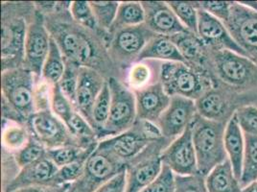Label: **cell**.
Returning a JSON list of instances; mask_svg holds the SVG:
<instances>
[{
	"mask_svg": "<svg viewBox=\"0 0 257 192\" xmlns=\"http://www.w3.org/2000/svg\"><path fill=\"white\" fill-rule=\"evenodd\" d=\"M35 3L38 10L42 12L45 26L64 60L81 67L94 69L107 80L116 78L124 82V74L108 55L109 41L73 20L70 1H35Z\"/></svg>",
	"mask_w": 257,
	"mask_h": 192,
	"instance_id": "obj_1",
	"label": "cell"
},
{
	"mask_svg": "<svg viewBox=\"0 0 257 192\" xmlns=\"http://www.w3.org/2000/svg\"><path fill=\"white\" fill-rule=\"evenodd\" d=\"M36 12L35 1L1 2V71L23 66L26 37Z\"/></svg>",
	"mask_w": 257,
	"mask_h": 192,
	"instance_id": "obj_2",
	"label": "cell"
},
{
	"mask_svg": "<svg viewBox=\"0 0 257 192\" xmlns=\"http://www.w3.org/2000/svg\"><path fill=\"white\" fill-rule=\"evenodd\" d=\"M36 76L22 67L1 71L2 120L26 124L35 113Z\"/></svg>",
	"mask_w": 257,
	"mask_h": 192,
	"instance_id": "obj_3",
	"label": "cell"
},
{
	"mask_svg": "<svg viewBox=\"0 0 257 192\" xmlns=\"http://www.w3.org/2000/svg\"><path fill=\"white\" fill-rule=\"evenodd\" d=\"M226 123L209 120L197 115L191 124L199 174L206 177L210 171L227 160L225 148Z\"/></svg>",
	"mask_w": 257,
	"mask_h": 192,
	"instance_id": "obj_4",
	"label": "cell"
},
{
	"mask_svg": "<svg viewBox=\"0 0 257 192\" xmlns=\"http://www.w3.org/2000/svg\"><path fill=\"white\" fill-rule=\"evenodd\" d=\"M160 81L169 96H182L194 101L213 85L208 72L181 62H162Z\"/></svg>",
	"mask_w": 257,
	"mask_h": 192,
	"instance_id": "obj_5",
	"label": "cell"
},
{
	"mask_svg": "<svg viewBox=\"0 0 257 192\" xmlns=\"http://www.w3.org/2000/svg\"><path fill=\"white\" fill-rule=\"evenodd\" d=\"M107 83L110 88L111 102L109 117L100 136V141L128 131L138 119L134 91L124 82L116 78L108 79Z\"/></svg>",
	"mask_w": 257,
	"mask_h": 192,
	"instance_id": "obj_6",
	"label": "cell"
},
{
	"mask_svg": "<svg viewBox=\"0 0 257 192\" xmlns=\"http://www.w3.org/2000/svg\"><path fill=\"white\" fill-rule=\"evenodd\" d=\"M126 170V163L109 150L97 146L86 161L82 176L71 183L67 192H95L105 182Z\"/></svg>",
	"mask_w": 257,
	"mask_h": 192,
	"instance_id": "obj_7",
	"label": "cell"
},
{
	"mask_svg": "<svg viewBox=\"0 0 257 192\" xmlns=\"http://www.w3.org/2000/svg\"><path fill=\"white\" fill-rule=\"evenodd\" d=\"M155 36L157 35L145 24L121 29L111 35L107 48L108 55L124 77L128 68L138 62L142 50Z\"/></svg>",
	"mask_w": 257,
	"mask_h": 192,
	"instance_id": "obj_8",
	"label": "cell"
},
{
	"mask_svg": "<svg viewBox=\"0 0 257 192\" xmlns=\"http://www.w3.org/2000/svg\"><path fill=\"white\" fill-rule=\"evenodd\" d=\"M170 143L164 138L155 140L126 162V192H141L157 179L163 166L161 153Z\"/></svg>",
	"mask_w": 257,
	"mask_h": 192,
	"instance_id": "obj_9",
	"label": "cell"
},
{
	"mask_svg": "<svg viewBox=\"0 0 257 192\" xmlns=\"http://www.w3.org/2000/svg\"><path fill=\"white\" fill-rule=\"evenodd\" d=\"M163 138L159 127L148 121L137 119L128 131L99 141V146L109 150L125 163L137 157L151 142Z\"/></svg>",
	"mask_w": 257,
	"mask_h": 192,
	"instance_id": "obj_10",
	"label": "cell"
},
{
	"mask_svg": "<svg viewBox=\"0 0 257 192\" xmlns=\"http://www.w3.org/2000/svg\"><path fill=\"white\" fill-rule=\"evenodd\" d=\"M195 102L198 115L224 123L230 120L239 108L250 104L245 96L237 94L218 83H213L212 87Z\"/></svg>",
	"mask_w": 257,
	"mask_h": 192,
	"instance_id": "obj_11",
	"label": "cell"
},
{
	"mask_svg": "<svg viewBox=\"0 0 257 192\" xmlns=\"http://www.w3.org/2000/svg\"><path fill=\"white\" fill-rule=\"evenodd\" d=\"M31 135L43 143L47 150L66 145L78 146L64 122L57 118L51 109L35 113L27 122Z\"/></svg>",
	"mask_w": 257,
	"mask_h": 192,
	"instance_id": "obj_12",
	"label": "cell"
},
{
	"mask_svg": "<svg viewBox=\"0 0 257 192\" xmlns=\"http://www.w3.org/2000/svg\"><path fill=\"white\" fill-rule=\"evenodd\" d=\"M225 25L246 57L257 64V13L233 1Z\"/></svg>",
	"mask_w": 257,
	"mask_h": 192,
	"instance_id": "obj_13",
	"label": "cell"
},
{
	"mask_svg": "<svg viewBox=\"0 0 257 192\" xmlns=\"http://www.w3.org/2000/svg\"><path fill=\"white\" fill-rule=\"evenodd\" d=\"M50 44L51 36L45 26L42 12L37 8L26 37L23 67L31 71L38 80L42 77L43 64L49 53Z\"/></svg>",
	"mask_w": 257,
	"mask_h": 192,
	"instance_id": "obj_14",
	"label": "cell"
},
{
	"mask_svg": "<svg viewBox=\"0 0 257 192\" xmlns=\"http://www.w3.org/2000/svg\"><path fill=\"white\" fill-rule=\"evenodd\" d=\"M197 115L194 100L182 96H172L170 104L159 119L157 126L161 136L173 142L191 126Z\"/></svg>",
	"mask_w": 257,
	"mask_h": 192,
	"instance_id": "obj_15",
	"label": "cell"
},
{
	"mask_svg": "<svg viewBox=\"0 0 257 192\" xmlns=\"http://www.w3.org/2000/svg\"><path fill=\"white\" fill-rule=\"evenodd\" d=\"M161 160L176 175L191 176L199 174L191 126L162 151Z\"/></svg>",
	"mask_w": 257,
	"mask_h": 192,
	"instance_id": "obj_16",
	"label": "cell"
},
{
	"mask_svg": "<svg viewBox=\"0 0 257 192\" xmlns=\"http://www.w3.org/2000/svg\"><path fill=\"white\" fill-rule=\"evenodd\" d=\"M198 36L211 49L228 50L246 57L245 52L231 37L225 23L201 9H199Z\"/></svg>",
	"mask_w": 257,
	"mask_h": 192,
	"instance_id": "obj_17",
	"label": "cell"
},
{
	"mask_svg": "<svg viewBox=\"0 0 257 192\" xmlns=\"http://www.w3.org/2000/svg\"><path fill=\"white\" fill-rule=\"evenodd\" d=\"M141 4L145 12L144 24L156 35L172 37L187 31L167 1H141Z\"/></svg>",
	"mask_w": 257,
	"mask_h": 192,
	"instance_id": "obj_18",
	"label": "cell"
},
{
	"mask_svg": "<svg viewBox=\"0 0 257 192\" xmlns=\"http://www.w3.org/2000/svg\"><path fill=\"white\" fill-rule=\"evenodd\" d=\"M133 91L136 96L138 119L157 125L171 101V96L166 93L161 81Z\"/></svg>",
	"mask_w": 257,
	"mask_h": 192,
	"instance_id": "obj_19",
	"label": "cell"
},
{
	"mask_svg": "<svg viewBox=\"0 0 257 192\" xmlns=\"http://www.w3.org/2000/svg\"><path fill=\"white\" fill-rule=\"evenodd\" d=\"M107 79L96 70L81 67L76 92L75 110L90 124L92 110Z\"/></svg>",
	"mask_w": 257,
	"mask_h": 192,
	"instance_id": "obj_20",
	"label": "cell"
},
{
	"mask_svg": "<svg viewBox=\"0 0 257 192\" xmlns=\"http://www.w3.org/2000/svg\"><path fill=\"white\" fill-rule=\"evenodd\" d=\"M58 167L47 157L23 167L19 175L4 188L2 192H12L23 187L35 185H51Z\"/></svg>",
	"mask_w": 257,
	"mask_h": 192,
	"instance_id": "obj_21",
	"label": "cell"
},
{
	"mask_svg": "<svg viewBox=\"0 0 257 192\" xmlns=\"http://www.w3.org/2000/svg\"><path fill=\"white\" fill-rule=\"evenodd\" d=\"M169 38L178 47L185 64L208 72V47L197 34L187 30Z\"/></svg>",
	"mask_w": 257,
	"mask_h": 192,
	"instance_id": "obj_22",
	"label": "cell"
},
{
	"mask_svg": "<svg viewBox=\"0 0 257 192\" xmlns=\"http://www.w3.org/2000/svg\"><path fill=\"white\" fill-rule=\"evenodd\" d=\"M225 148L227 159L230 161L236 177L240 181L245 153V135L240 128L235 114L226 123Z\"/></svg>",
	"mask_w": 257,
	"mask_h": 192,
	"instance_id": "obj_23",
	"label": "cell"
},
{
	"mask_svg": "<svg viewBox=\"0 0 257 192\" xmlns=\"http://www.w3.org/2000/svg\"><path fill=\"white\" fill-rule=\"evenodd\" d=\"M152 60L159 62H181L185 63L182 54L169 37L155 36L144 47L138 62ZM137 62V63H138Z\"/></svg>",
	"mask_w": 257,
	"mask_h": 192,
	"instance_id": "obj_24",
	"label": "cell"
},
{
	"mask_svg": "<svg viewBox=\"0 0 257 192\" xmlns=\"http://www.w3.org/2000/svg\"><path fill=\"white\" fill-rule=\"evenodd\" d=\"M205 185L208 192H242L240 181L228 159L210 171L205 177Z\"/></svg>",
	"mask_w": 257,
	"mask_h": 192,
	"instance_id": "obj_25",
	"label": "cell"
},
{
	"mask_svg": "<svg viewBox=\"0 0 257 192\" xmlns=\"http://www.w3.org/2000/svg\"><path fill=\"white\" fill-rule=\"evenodd\" d=\"M161 64L159 61L145 60L133 64L126 72L124 83L136 90L159 82Z\"/></svg>",
	"mask_w": 257,
	"mask_h": 192,
	"instance_id": "obj_26",
	"label": "cell"
},
{
	"mask_svg": "<svg viewBox=\"0 0 257 192\" xmlns=\"http://www.w3.org/2000/svg\"><path fill=\"white\" fill-rule=\"evenodd\" d=\"M145 12L141 1H121L119 4L116 19L113 22L109 35H113L121 29L144 24Z\"/></svg>",
	"mask_w": 257,
	"mask_h": 192,
	"instance_id": "obj_27",
	"label": "cell"
},
{
	"mask_svg": "<svg viewBox=\"0 0 257 192\" xmlns=\"http://www.w3.org/2000/svg\"><path fill=\"white\" fill-rule=\"evenodd\" d=\"M31 133L26 124L3 121L2 148L16 154L29 141Z\"/></svg>",
	"mask_w": 257,
	"mask_h": 192,
	"instance_id": "obj_28",
	"label": "cell"
},
{
	"mask_svg": "<svg viewBox=\"0 0 257 192\" xmlns=\"http://www.w3.org/2000/svg\"><path fill=\"white\" fill-rule=\"evenodd\" d=\"M65 125L81 148L86 149L99 143L96 132L79 113L75 112Z\"/></svg>",
	"mask_w": 257,
	"mask_h": 192,
	"instance_id": "obj_29",
	"label": "cell"
},
{
	"mask_svg": "<svg viewBox=\"0 0 257 192\" xmlns=\"http://www.w3.org/2000/svg\"><path fill=\"white\" fill-rule=\"evenodd\" d=\"M65 69V63L63 54L57 43L51 38L50 50L43 64L42 80L50 85H58Z\"/></svg>",
	"mask_w": 257,
	"mask_h": 192,
	"instance_id": "obj_30",
	"label": "cell"
},
{
	"mask_svg": "<svg viewBox=\"0 0 257 192\" xmlns=\"http://www.w3.org/2000/svg\"><path fill=\"white\" fill-rule=\"evenodd\" d=\"M98 145L92 146L86 151L84 155H82L79 159L68 163L64 166L58 168L55 176L51 181L52 186H61L65 184H71L77 181L85 170L86 161L90 155L95 151Z\"/></svg>",
	"mask_w": 257,
	"mask_h": 192,
	"instance_id": "obj_31",
	"label": "cell"
},
{
	"mask_svg": "<svg viewBox=\"0 0 257 192\" xmlns=\"http://www.w3.org/2000/svg\"><path fill=\"white\" fill-rule=\"evenodd\" d=\"M110 102H111V94H110V88L107 81L106 85H104L102 91L100 92L95 101L94 107L92 110V115H91L90 125L96 132L99 141H100V136L104 131V128L107 124V119L109 117Z\"/></svg>",
	"mask_w": 257,
	"mask_h": 192,
	"instance_id": "obj_32",
	"label": "cell"
},
{
	"mask_svg": "<svg viewBox=\"0 0 257 192\" xmlns=\"http://www.w3.org/2000/svg\"><path fill=\"white\" fill-rule=\"evenodd\" d=\"M257 181V137L245 135V153L240 183L245 187Z\"/></svg>",
	"mask_w": 257,
	"mask_h": 192,
	"instance_id": "obj_33",
	"label": "cell"
},
{
	"mask_svg": "<svg viewBox=\"0 0 257 192\" xmlns=\"http://www.w3.org/2000/svg\"><path fill=\"white\" fill-rule=\"evenodd\" d=\"M70 13L78 24L88 30L97 33L110 41V35L103 31L96 22L94 14L90 7L89 1H72L70 5Z\"/></svg>",
	"mask_w": 257,
	"mask_h": 192,
	"instance_id": "obj_34",
	"label": "cell"
},
{
	"mask_svg": "<svg viewBox=\"0 0 257 192\" xmlns=\"http://www.w3.org/2000/svg\"><path fill=\"white\" fill-rule=\"evenodd\" d=\"M182 25L190 32L198 35L199 9L197 1H167Z\"/></svg>",
	"mask_w": 257,
	"mask_h": 192,
	"instance_id": "obj_35",
	"label": "cell"
},
{
	"mask_svg": "<svg viewBox=\"0 0 257 192\" xmlns=\"http://www.w3.org/2000/svg\"><path fill=\"white\" fill-rule=\"evenodd\" d=\"M99 27L108 33L116 19L120 2L118 1H89ZM109 34V33H108Z\"/></svg>",
	"mask_w": 257,
	"mask_h": 192,
	"instance_id": "obj_36",
	"label": "cell"
},
{
	"mask_svg": "<svg viewBox=\"0 0 257 192\" xmlns=\"http://www.w3.org/2000/svg\"><path fill=\"white\" fill-rule=\"evenodd\" d=\"M47 149L43 143L31 135L28 143L15 154V158L21 169L46 157Z\"/></svg>",
	"mask_w": 257,
	"mask_h": 192,
	"instance_id": "obj_37",
	"label": "cell"
},
{
	"mask_svg": "<svg viewBox=\"0 0 257 192\" xmlns=\"http://www.w3.org/2000/svg\"><path fill=\"white\" fill-rule=\"evenodd\" d=\"M64 63L65 69L58 85L64 95L71 101L73 106H75L76 92L78 87L81 66L66 60H64Z\"/></svg>",
	"mask_w": 257,
	"mask_h": 192,
	"instance_id": "obj_38",
	"label": "cell"
},
{
	"mask_svg": "<svg viewBox=\"0 0 257 192\" xmlns=\"http://www.w3.org/2000/svg\"><path fill=\"white\" fill-rule=\"evenodd\" d=\"M51 111L54 115L66 124L76 112L71 101L64 95L59 85H54L51 96Z\"/></svg>",
	"mask_w": 257,
	"mask_h": 192,
	"instance_id": "obj_39",
	"label": "cell"
},
{
	"mask_svg": "<svg viewBox=\"0 0 257 192\" xmlns=\"http://www.w3.org/2000/svg\"><path fill=\"white\" fill-rule=\"evenodd\" d=\"M89 148L84 149L75 145H66V146H62L55 149L47 150L46 157L51 160L58 168H60L79 159L82 155L86 153V150Z\"/></svg>",
	"mask_w": 257,
	"mask_h": 192,
	"instance_id": "obj_40",
	"label": "cell"
},
{
	"mask_svg": "<svg viewBox=\"0 0 257 192\" xmlns=\"http://www.w3.org/2000/svg\"><path fill=\"white\" fill-rule=\"evenodd\" d=\"M235 116L244 135L257 137V106H242L236 111Z\"/></svg>",
	"mask_w": 257,
	"mask_h": 192,
	"instance_id": "obj_41",
	"label": "cell"
},
{
	"mask_svg": "<svg viewBox=\"0 0 257 192\" xmlns=\"http://www.w3.org/2000/svg\"><path fill=\"white\" fill-rule=\"evenodd\" d=\"M175 190L176 174L168 166L163 164L162 170L157 179L141 192H175Z\"/></svg>",
	"mask_w": 257,
	"mask_h": 192,
	"instance_id": "obj_42",
	"label": "cell"
},
{
	"mask_svg": "<svg viewBox=\"0 0 257 192\" xmlns=\"http://www.w3.org/2000/svg\"><path fill=\"white\" fill-rule=\"evenodd\" d=\"M233 1H197L199 9L204 10L209 15L225 23L229 16Z\"/></svg>",
	"mask_w": 257,
	"mask_h": 192,
	"instance_id": "obj_43",
	"label": "cell"
},
{
	"mask_svg": "<svg viewBox=\"0 0 257 192\" xmlns=\"http://www.w3.org/2000/svg\"><path fill=\"white\" fill-rule=\"evenodd\" d=\"M175 192H208L205 185V178L200 174L191 176L176 175Z\"/></svg>",
	"mask_w": 257,
	"mask_h": 192,
	"instance_id": "obj_44",
	"label": "cell"
},
{
	"mask_svg": "<svg viewBox=\"0 0 257 192\" xmlns=\"http://www.w3.org/2000/svg\"><path fill=\"white\" fill-rule=\"evenodd\" d=\"M15 154L8 150L2 148V188L7 186L20 173Z\"/></svg>",
	"mask_w": 257,
	"mask_h": 192,
	"instance_id": "obj_45",
	"label": "cell"
},
{
	"mask_svg": "<svg viewBox=\"0 0 257 192\" xmlns=\"http://www.w3.org/2000/svg\"><path fill=\"white\" fill-rule=\"evenodd\" d=\"M127 180H126V170L111 178L109 181L105 182L101 187H99L95 192H126Z\"/></svg>",
	"mask_w": 257,
	"mask_h": 192,
	"instance_id": "obj_46",
	"label": "cell"
},
{
	"mask_svg": "<svg viewBox=\"0 0 257 192\" xmlns=\"http://www.w3.org/2000/svg\"><path fill=\"white\" fill-rule=\"evenodd\" d=\"M70 184H65L61 186H52V185H35L23 187L21 189L12 192H67Z\"/></svg>",
	"mask_w": 257,
	"mask_h": 192,
	"instance_id": "obj_47",
	"label": "cell"
},
{
	"mask_svg": "<svg viewBox=\"0 0 257 192\" xmlns=\"http://www.w3.org/2000/svg\"><path fill=\"white\" fill-rule=\"evenodd\" d=\"M239 2L248 10L257 13V1H239Z\"/></svg>",
	"mask_w": 257,
	"mask_h": 192,
	"instance_id": "obj_48",
	"label": "cell"
},
{
	"mask_svg": "<svg viewBox=\"0 0 257 192\" xmlns=\"http://www.w3.org/2000/svg\"><path fill=\"white\" fill-rule=\"evenodd\" d=\"M242 192H257V181H252L245 187H242Z\"/></svg>",
	"mask_w": 257,
	"mask_h": 192,
	"instance_id": "obj_49",
	"label": "cell"
}]
</instances>
